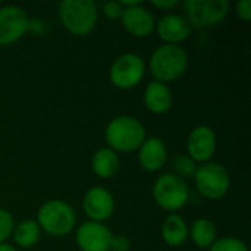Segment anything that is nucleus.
Returning <instances> with one entry per match:
<instances>
[{"instance_id":"obj_1","label":"nucleus","mask_w":251,"mask_h":251,"mask_svg":"<svg viewBox=\"0 0 251 251\" xmlns=\"http://www.w3.org/2000/svg\"><path fill=\"white\" fill-rule=\"evenodd\" d=\"M146 138V126L132 115H119L113 118L104 129L106 147L118 154L138 150Z\"/></svg>"},{"instance_id":"obj_2","label":"nucleus","mask_w":251,"mask_h":251,"mask_svg":"<svg viewBox=\"0 0 251 251\" xmlns=\"http://www.w3.org/2000/svg\"><path fill=\"white\" fill-rule=\"evenodd\" d=\"M188 68V54L184 47L175 44H160L157 46L150 59L149 69L154 81L172 82L181 78Z\"/></svg>"},{"instance_id":"obj_3","label":"nucleus","mask_w":251,"mask_h":251,"mask_svg":"<svg viewBox=\"0 0 251 251\" xmlns=\"http://www.w3.org/2000/svg\"><path fill=\"white\" fill-rule=\"evenodd\" d=\"M59 19L63 28L76 35H88L97 25L99 7L93 0H63L59 3Z\"/></svg>"},{"instance_id":"obj_4","label":"nucleus","mask_w":251,"mask_h":251,"mask_svg":"<svg viewBox=\"0 0 251 251\" xmlns=\"http://www.w3.org/2000/svg\"><path fill=\"white\" fill-rule=\"evenodd\" d=\"M37 224L40 229L51 237L62 238L69 235L76 226V213L74 207L59 199L44 201L37 210Z\"/></svg>"},{"instance_id":"obj_5","label":"nucleus","mask_w":251,"mask_h":251,"mask_svg":"<svg viewBox=\"0 0 251 251\" xmlns=\"http://www.w3.org/2000/svg\"><path fill=\"white\" fill-rule=\"evenodd\" d=\"M151 194L156 204L171 213L181 210L190 200V188L187 181L172 172L157 176L153 184Z\"/></svg>"},{"instance_id":"obj_6","label":"nucleus","mask_w":251,"mask_h":251,"mask_svg":"<svg viewBox=\"0 0 251 251\" xmlns=\"http://www.w3.org/2000/svg\"><path fill=\"white\" fill-rule=\"evenodd\" d=\"M194 182L204 199L221 200L231 188V175L224 165L218 162H207L197 166Z\"/></svg>"},{"instance_id":"obj_7","label":"nucleus","mask_w":251,"mask_h":251,"mask_svg":"<svg viewBox=\"0 0 251 251\" xmlns=\"http://www.w3.org/2000/svg\"><path fill=\"white\" fill-rule=\"evenodd\" d=\"M185 19L191 28H207L222 24L231 9L228 0H187L184 1Z\"/></svg>"},{"instance_id":"obj_8","label":"nucleus","mask_w":251,"mask_h":251,"mask_svg":"<svg viewBox=\"0 0 251 251\" xmlns=\"http://www.w3.org/2000/svg\"><path fill=\"white\" fill-rule=\"evenodd\" d=\"M146 74V62L137 53H124L110 65V82L119 90H131L137 87Z\"/></svg>"},{"instance_id":"obj_9","label":"nucleus","mask_w":251,"mask_h":251,"mask_svg":"<svg viewBox=\"0 0 251 251\" xmlns=\"http://www.w3.org/2000/svg\"><path fill=\"white\" fill-rule=\"evenodd\" d=\"M29 16L18 4L0 6V46L19 41L29 31Z\"/></svg>"},{"instance_id":"obj_10","label":"nucleus","mask_w":251,"mask_h":251,"mask_svg":"<svg viewBox=\"0 0 251 251\" xmlns=\"http://www.w3.org/2000/svg\"><path fill=\"white\" fill-rule=\"evenodd\" d=\"M115 197L113 194L100 185L91 187L82 197V210L88 221L104 224L115 213Z\"/></svg>"},{"instance_id":"obj_11","label":"nucleus","mask_w":251,"mask_h":251,"mask_svg":"<svg viewBox=\"0 0 251 251\" xmlns=\"http://www.w3.org/2000/svg\"><path fill=\"white\" fill-rule=\"evenodd\" d=\"M218 149L216 132L207 125H197L187 138V156L196 163H207L215 156Z\"/></svg>"},{"instance_id":"obj_12","label":"nucleus","mask_w":251,"mask_h":251,"mask_svg":"<svg viewBox=\"0 0 251 251\" xmlns=\"http://www.w3.org/2000/svg\"><path fill=\"white\" fill-rule=\"evenodd\" d=\"M121 21L125 31L137 38L151 35L156 28V18L153 12L140 0L129 7H124Z\"/></svg>"},{"instance_id":"obj_13","label":"nucleus","mask_w":251,"mask_h":251,"mask_svg":"<svg viewBox=\"0 0 251 251\" xmlns=\"http://www.w3.org/2000/svg\"><path fill=\"white\" fill-rule=\"evenodd\" d=\"M112 235L104 224L85 221L76 228L75 241L81 251H110Z\"/></svg>"},{"instance_id":"obj_14","label":"nucleus","mask_w":251,"mask_h":251,"mask_svg":"<svg viewBox=\"0 0 251 251\" xmlns=\"http://www.w3.org/2000/svg\"><path fill=\"white\" fill-rule=\"evenodd\" d=\"M191 25L185 19V16L178 13H166L163 15L157 22L154 31H157V35L160 40L165 41V44H175L181 46L188 37L191 35Z\"/></svg>"},{"instance_id":"obj_15","label":"nucleus","mask_w":251,"mask_h":251,"mask_svg":"<svg viewBox=\"0 0 251 251\" xmlns=\"http://www.w3.org/2000/svg\"><path fill=\"white\" fill-rule=\"evenodd\" d=\"M168 162V147L159 137H149L138 149V163L146 172H157Z\"/></svg>"},{"instance_id":"obj_16","label":"nucleus","mask_w":251,"mask_h":251,"mask_svg":"<svg viewBox=\"0 0 251 251\" xmlns=\"http://www.w3.org/2000/svg\"><path fill=\"white\" fill-rule=\"evenodd\" d=\"M144 104L146 107L154 113V115H163L166 113L174 103V96L168 84L159 82V81H151L147 84L144 90Z\"/></svg>"},{"instance_id":"obj_17","label":"nucleus","mask_w":251,"mask_h":251,"mask_svg":"<svg viewBox=\"0 0 251 251\" xmlns=\"http://www.w3.org/2000/svg\"><path fill=\"white\" fill-rule=\"evenodd\" d=\"M121 168V159L116 151L109 147L99 149L91 159V169L93 172L103 179L113 178Z\"/></svg>"},{"instance_id":"obj_18","label":"nucleus","mask_w":251,"mask_h":251,"mask_svg":"<svg viewBox=\"0 0 251 251\" xmlns=\"http://www.w3.org/2000/svg\"><path fill=\"white\" fill-rule=\"evenodd\" d=\"M162 238L169 247H181L188 238V225L178 213H169L162 225Z\"/></svg>"},{"instance_id":"obj_19","label":"nucleus","mask_w":251,"mask_h":251,"mask_svg":"<svg viewBox=\"0 0 251 251\" xmlns=\"http://www.w3.org/2000/svg\"><path fill=\"white\" fill-rule=\"evenodd\" d=\"M188 237L199 250H209L218 240V229L213 221L207 218H199L188 228Z\"/></svg>"},{"instance_id":"obj_20","label":"nucleus","mask_w":251,"mask_h":251,"mask_svg":"<svg viewBox=\"0 0 251 251\" xmlns=\"http://www.w3.org/2000/svg\"><path fill=\"white\" fill-rule=\"evenodd\" d=\"M41 229L35 219H24L18 225H15L12 237L18 247L31 249L40 241Z\"/></svg>"},{"instance_id":"obj_21","label":"nucleus","mask_w":251,"mask_h":251,"mask_svg":"<svg viewBox=\"0 0 251 251\" xmlns=\"http://www.w3.org/2000/svg\"><path fill=\"white\" fill-rule=\"evenodd\" d=\"M172 169H174L172 174H175L182 179L194 178V174L197 171V163L187 154H178L172 159Z\"/></svg>"},{"instance_id":"obj_22","label":"nucleus","mask_w":251,"mask_h":251,"mask_svg":"<svg viewBox=\"0 0 251 251\" xmlns=\"http://www.w3.org/2000/svg\"><path fill=\"white\" fill-rule=\"evenodd\" d=\"M209 251H250L247 244L237 237H222L218 238Z\"/></svg>"},{"instance_id":"obj_23","label":"nucleus","mask_w":251,"mask_h":251,"mask_svg":"<svg viewBox=\"0 0 251 251\" xmlns=\"http://www.w3.org/2000/svg\"><path fill=\"white\" fill-rule=\"evenodd\" d=\"M13 228H15L13 215L6 209H0V244L6 243V240L12 235Z\"/></svg>"},{"instance_id":"obj_24","label":"nucleus","mask_w":251,"mask_h":251,"mask_svg":"<svg viewBox=\"0 0 251 251\" xmlns=\"http://www.w3.org/2000/svg\"><path fill=\"white\" fill-rule=\"evenodd\" d=\"M103 13L106 18L116 21V19H121L124 13V7L119 1H106L103 4Z\"/></svg>"},{"instance_id":"obj_25","label":"nucleus","mask_w":251,"mask_h":251,"mask_svg":"<svg viewBox=\"0 0 251 251\" xmlns=\"http://www.w3.org/2000/svg\"><path fill=\"white\" fill-rule=\"evenodd\" d=\"M129 249H131V240L126 235L124 234L112 235L110 251H129Z\"/></svg>"},{"instance_id":"obj_26","label":"nucleus","mask_w":251,"mask_h":251,"mask_svg":"<svg viewBox=\"0 0 251 251\" xmlns=\"http://www.w3.org/2000/svg\"><path fill=\"white\" fill-rule=\"evenodd\" d=\"M235 13L244 22L251 19V0H240L235 3Z\"/></svg>"},{"instance_id":"obj_27","label":"nucleus","mask_w":251,"mask_h":251,"mask_svg":"<svg viewBox=\"0 0 251 251\" xmlns=\"http://www.w3.org/2000/svg\"><path fill=\"white\" fill-rule=\"evenodd\" d=\"M150 4H151L153 7L159 9V10L169 12V10L175 9V7L179 4V1H178V0H151Z\"/></svg>"},{"instance_id":"obj_28","label":"nucleus","mask_w":251,"mask_h":251,"mask_svg":"<svg viewBox=\"0 0 251 251\" xmlns=\"http://www.w3.org/2000/svg\"><path fill=\"white\" fill-rule=\"evenodd\" d=\"M0 251H18V250H16V247H13L12 244L1 243V244H0Z\"/></svg>"}]
</instances>
